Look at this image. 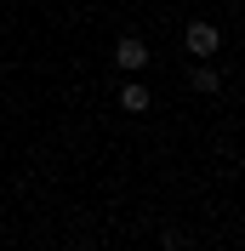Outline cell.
<instances>
[{
	"label": "cell",
	"mask_w": 245,
	"mask_h": 251,
	"mask_svg": "<svg viewBox=\"0 0 245 251\" xmlns=\"http://www.w3.org/2000/svg\"><path fill=\"white\" fill-rule=\"evenodd\" d=\"M183 46L194 51V57H217L222 34H217V23H188V29H183Z\"/></svg>",
	"instance_id": "1"
},
{
	"label": "cell",
	"mask_w": 245,
	"mask_h": 251,
	"mask_svg": "<svg viewBox=\"0 0 245 251\" xmlns=\"http://www.w3.org/2000/svg\"><path fill=\"white\" fill-rule=\"evenodd\" d=\"M222 251H228V246H222Z\"/></svg>",
	"instance_id": "5"
},
{
	"label": "cell",
	"mask_w": 245,
	"mask_h": 251,
	"mask_svg": "<svg viewBox=\"0 0 245 251\" xmlns=\"http://www.w3.org/2000/svg\"><path fill=\"white\" fill-rule=\"evenodd\" d=\"M194 92H222V75H217V69H194Z\"/></svg>",
	"instance_id": "4"
},
{
	"label": "cell",
	"mask_w": 245,
	"mask_h": 251,
	"mask_svg": "<svg viewBox=\"0 0 245 251\" xmlns=\"http://www.w3.org/2000/svg\"><path fill=\"white\" fill-rule=\"evenodd\" d=\"M114 63H120L125 75H143V69H148V46H143L137 34H125L120 46H114Z\"/></svg>",
	"instance_id": "2"
},
{
	"label": "cell",
	"mask_w": 245,
	"mask_h": 251,
	"mask_svg": "<svg viewBox=\"0 0 245 251\" xmlns=\"http://www.w3.org/2000/svg\"><path fill=\"white\" fill-rule=\"evenodd\" d=\"M154 97H148V86H143V80H131V86H120V109H131V114H143L148 109Z\"/></svg>",
	"instance_id": "3"
}]
</instances>
